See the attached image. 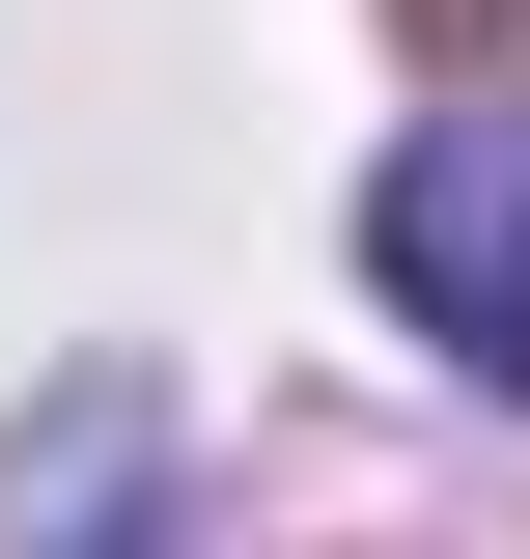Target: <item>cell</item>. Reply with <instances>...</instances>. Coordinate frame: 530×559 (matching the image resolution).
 Instances as JSON below:
<instances>
[{"instance_id": "cell-2", "label": "cell", "mask_w": 530, "mask_h": 559, "mask_svg": "<svg viewBox=\"0 0 530 559\" xmlns=\"http://www.w3.org/2000/svg\"><path fill=\"white\" fill-rule=\"evenodd\" d=\"M392 28H419V57H503V0H392Z\"/></svg>"}, {"instance_id": "cell-1", "label": "cell", "mask_w": 530, "mask_h": 559, "mask_svg": "<svg viewBox=\"0 0 530 559\" xmlns=\"http://www.w3.org/2000/svg\"><path fill=\"white\" fill-rule=\"evenodd\" d=\"M363 280H392L419 364L530 392V112H419L392 168H363Z\"/></svg>"}]
</instances>
